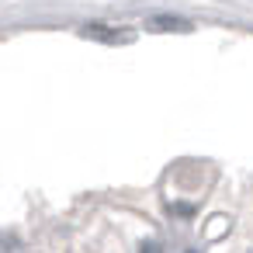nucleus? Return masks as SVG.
<instances>
[{
  "mask_svg": "<svg viewBox=\"0 0 253 253\" xmlns=\"http://www.w3.org/2000/svg\"><path fill=\"white\" fill-rule=\"evenodd\" d=\"M84 35H90V39H101V42H128V39H132L128 32H104L101 25H90V28H84Z\"/></svg>",
  "mask_w": 253,
  "mask_h": 253,
  "instance_id": "1",
  "label": "nucleus"
},
{
  "mask_svg": "<svg viewBox=\"0 0 253 253\" xmlns=\"http://www.w3.org/2000/svg\"><path fill=\"white\" fill-rule=\"evenodd\" d=\"M153 28L156 32H187V21H180V18H153Z\"/></svg>",
  "mask_w": 253,
  "mask_h": 253,
  "instance_id": "2",
  "label": "nucleus"
},
{
  "mask_svg": "<svg viewBox=\"0 0 253 253\" xmlns=\"http://www.w3.org/2000/svg\"><path fill=\"white\" fill-rule=\"evenodd\" d=\"M139 253H163V246L149 239V243H142V246H139Z\"/></svg>",
  "mask_w": 253,
  "mask_h": 253,
  "instance_id": "3",
  "label": "nucleus"
}]
</instances>
